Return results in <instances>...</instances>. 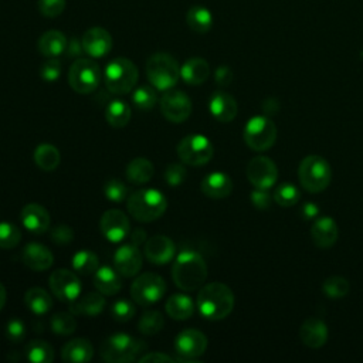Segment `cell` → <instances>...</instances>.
<instances>
[{
	"instance_id": "6da1fadb",
	"label": "cell",
	"mask_w": 363,
	"mask_h": 363,
	"mask_svg": "<svg viewBox=\"0 0 363 363\" xmlns=\"http://www.w3.org/2000/svg\"><path fill=\"white\" fill-rule=\"evenodd\" d=\"M197 308L200 315L208 320L224 319L234 308V294L223 282H210L200 288Z\"/></svg>"
},
{
	"instance_id": "7a4b0ae2",
	"label": "cell",
	"mask_w": 363,
	"mask_h": 363,
	"mask_svg": "<svg viewBox=\"0 0 363 363\" xmlns=\"http://www.w3.org/2000/svg\"><path fill=\"white\" fill-rule=\"evenodd\" d=\"M172 278L183 291L199 289L207 278V264L199 252L193 250L182 251L173 262Z\"/></svg>"
},
{
	"instance_id": "3957f363",
	"label": "cell",
	"mask_w": 363,
	"mask_h": 363,
	"mask_svg": "<svg viewBox=\"0 0 363 363\" xmlns=\"http://www.w3.org/2000/svg\"><path fill=\"white\" fill-rule=\"evenodd\" d=\"M129 214L142 223L157 220L167 207L166 197L156 189H142L133 191L128 199Z\"/></svg>"
},
{
	"instance_id": "277c9868",
	"label": "cell",
	"mask_w": 363,
	"mask_h": 363,
	"mask_svg": "<svg viewBox=\"0 0 363 363\" xmlns=\"http://www.w3.org/2000/svg\"><path fill=\"white\" fill-rule=\"evenodd\" d=\"M146 349V345L126 333H113L108 336L99 346V354L109 363H128L136 360Z\"/></svg>"
},
{
	"instance_id": "5b68a950",
	"label": "cell",
	"mask_w": 363,
	"mask_h": 363,
	"mask_svg": "<svg viewBox=\"0 0 363 363\" xmlns=\"http://www.w3.org/2000/svg\"><path fill=\"white\" fill-rule=\"evenodd\" d=\"M298 177L301 186L306 191L320 193L330 183V164L325 157L319 155H309L301 160L298 167Z\"/></svg>"
},
{
	"instance_id": "8992f818",
	"label": "cell",
	"mask_w": 363,
	"mask_h": 363,
	"mask_svg": "<svg viewBox=\"0 0 363 363\" xmlns=\"http://www.w3.org/2000/svg\"><path fill=\"white\" fill-rule=\"evenodd\" d=\"M138 77L139 71L136 65L125 57H118L109 61L104 72L108 91L116 95H125L130 92L138 82Z\"/></svg>"
},
{
	"instance_id": "52a82bcc",
	"label": "cell",
	"mask_w": 363,
	"mask_h": 363,
	"mask_svg": "<svg viewBox=\"0 0 363 363\" xmlns=\"http://www.w3.org/2000/svg\"><path fill=\"white\" fill-rule=\"evenodd\" d=\"M146 75L153 88L167 91L173 88L180 77L177 61L166 52L152 54L146 61Z\"/></svg>"
},
{
	"instance_id": "ba28073f",
	"label": "cell",
	"mask_w": 363,
	"mask_h": 363,
	"mask_svg": "<svg viewBox=\"0 0 363 363\" xmlns=\"http://www.w3.org/2000/svg\"><path fill=\"white\" fill-rule=\"evenodd\" d=\"M101 81L99 65L88 58L75 60L68 71V82L78 94L94 92Z\"/></svg>"
},
{
	"instance_id": "9c48e42d",
	"label": "cell",
	"mask_w": 363,
	"mask_h": 363,
	"mask_svg": "<svg viewBox=\"0 0 363 363\" xmlns=\"http://www.w3.org/2000/svg\"><path fill=\"white\" fill-rule=\"evenodd\" d=\"M179 159L189 166H203L213 157L214 149L211 142L199 133L184 136L176 147Z\"/></svg>"
},
{
	"instance_id": "30bf717a",
	"label": "cell",
	"mask_w": 363,
	"mask_h": 363,
	"mask_svg": "<svg viewBox=\"0 0 363 363\" xmlns=\"http://www.w3.org/2000/svg\"><path fill=\"white\" fill-rule=\"evenodd\" d=\"M244 140L255 152L268 150L277 140L275 123L267 116L251 118L244 128Z\"/></svg>"
},
{
	"instance_id": "8fae6325",
	"label": "cell",
	"mask_w": 363,
	"mask_h": 363,
	"mask_svg": "<svg viewBox=\"0 0 363 363\" xmlns=\"http://www.w3.org/2000/svg\"><path fill=\"white\" fill-rule=\"evenodd\" d=\"M166 292L164 279L155 272H143L130 285V296L135 303L149 306L163 298Z\"/></svg>"
},
{
	"instance_id": "7c38bea8",
	"label": "cell",
	"mask_w": 363,
	"mask_h": 363,
	"mask_svg": "<svg viewBox=\"0 0 363 363\" xmlns=\"http://www.w3.org/2000/svg\"><path fill=\"white\" fill-rule=\"evenodd\" d=\"M160 112L170 122H184L191 113V101L183 91L170 88L160 98Z\"/></svg>"
},
{
	"instance_id": "4fadbf2b",
	"label": "cell",
	"mask_w": 363,
	"mask_h": 363,
	"mask_svg": "<svg viewBox=\"0 0 363 363\" xmlns=\"http://www.w3.org/2000/svg\"><path fill=\"white\" fill-rule=\"evenodd\" d=\"M207 349V337L203 332L189 328L182 330L174 337V350L182 359L180 362H189L191 359H196L201 356Z\"/></svg>"
},
{
	"instance_id": "5bb4252c",
	"label": "cell",
	"mask_w": 363,
	"mask_h": 363,
	"mask_svg": "<svg viewBox=\"0 0 363 363\" xmlns=\"http://www.w3.org/2000/svg\"><path fill=\"white\" fill-rule=\"evenodd\" d=\"M247 179L257 189H269L278 179L277 164L267 156H255L247 164Z\"/></svg>"
},
{
	"instance_id": "9a60e30c",
	"label": "cell",
	"mask_w": 363,
	"mask_h": 363,
	"mask_svg": "<svg viewBox=\"0 0 363 363\" xmlns=\"http://www.w3.org/2000/svg\"><path fill=\"white\" fill-rule=\"evenodd\" d=\"M48 282H50V288H51L52 294L61 301L72 302L81 294L79 278L77 277L75 272H72L69 269L54 271L50 275Z\"/></svg>"
},
{
	"instance_id": "2e32d148",
	"label": "cell",
	"mask_w": 363,
	"mask_h": 363,
	"mask_svg": "<svg viewBox=\"0 0 363 363\" xmlns=\"http://www.w3.org/2000/svg\"><path fill=\"white\" fill-rule=\"evenodd\" d=\"M99 228L108 241L119 242L130 233V223L123 211L111 208L102 214L99 220Z\"/></svg>"
},
{
	"instance_id": "e0dca14e",
	"label": "cell",
	"mask_w": 363,
	"mask_h": 363,
	"mask_svg": "<svg viewBox=\"0 0 363 363\" xmlns=\"http://www.w3.org/2000/svg\"><path fill=\"white\" fill-rule=\"evenodd\" d=\"M113 265L119 275L125 278L135 277L142 268V254L136 245L125 244L115 251Z\"/></svg>"
},
{
	"instance_id": "ac0fdd59",
	"label": "cell",
	"mask_w": 363,
	"mask_h": 363,
	"mask_svg": "<svg viewBox=\"0 0 363 363\" xmlns=\"http://www.w3.org/2000/svg\"><path fill=\"white\" fill-rule=\"evenodd\" d=\"M81 41H82L84 51L94 58L105 57L112 48V37L102 27L88 28L84 33Z\"/></svg>"
},
{
	"instance_id": "d6986e66",
	"label": "cell",
	"mask_w": 363,
	"mask_h": 363,
	"mask_svg": "<svg viewBox=\"0 0 363 363\" xmlns=\"http://www.w3.org/2000/svg\"><path fill=\"white\" fill-rule=\"evenodd\" d=\"M176 247L167 235H153L145 242L146 258L156 265H163L174 258Z\"/></svg>"
},
{
	"instance_id": "ffe728a7",
	"label": "cell",
	"mask_w": 363,
	"mask_h": 363,
	"mask_svg": "<svg viewBox=\"0 0 363 363\" xmlns=\"http://www.w3.org/2000/svg\"><path fill=\"white\" fill-rule=\"evenodd\" d=\"M208 109H210V113L218 122L227 123V122H231L237 116L238 105L233 95L220 89V91L213 92V95L210 96Z\"/></svg>"
},
{
	"instance_id": "44dd1931",
	"label": "cell",
	"mask_w": 363,
	"mask_h": 363,
	"mask_svg": "<svg viewBox=\"0 0 363 363\" xmlns=\"http://www.w3.org/2000/svg\"><path fill=\"white\" fill-rule=\"evenodd\" d=\"M20 220L33 234H43L50 228V214L38 203H28L21 208Z\"/></svg>"
},
{
	"instance_id": "7402d4cb",
	"label": "cell",
	"mask_w": 363,
	"mask_h": 363,
	"mask_svg": "<svg viewBox=\"0 0 363 363\" xmlns=\"http://www.w3.org/2000/svg\"><path fill=\"white\" fill-rule=\"evenodd\" d=\"M328 326L318 318H308L299 328V337L302 343L311 349L322 347L328 340Z\"/></svg>"
},
{
	"instance_id": "603a6c76",
	"label": "cell",
	"mask_w": 363,
	"mask_h": 363,
	"mask_svg": "<svg viewBox=\"0 0 363 363\" xmlns=\"http://www.w3.org/2000/svg\"><path fill=\"white\" fill-rule=\"evenodd\" d=\"M21 258L24 265L33 271H45L54 262L52 252L40 242H28L23 250Z\"/></svg>"
},
{
	"instance_id": "cb8c5ba5",
	"label": "cell",
	"mask_w": 363,
	"mask_h": 363,
	"mask_svg": "<svg viewBox=\"0 0 363 363\" xmlns=\"http://www.w3.org/2000/svg\"><path fill=\"white\" fill-rule=\"evenodd\" d=\"M339 235V228L332 217H319L311 227V237L316 247L330 248Z\"/></svg>"
},
{
	"instance_id": "d4e9b609",
	"label": "cell",
	"mask_w": 363,
	"mask_h": 363,
	"mask_svg": "<svg viewBox=\"0 0 363 363\" xmlns=\"http://www.w3.org/2000/svg\"><path fill=\"white\" fill-rule=\"evenodd\" d=\"M200 189L203 194L210 199H224L231 194L233 182L225 173L213 172L201 180Z\"/></svg>"
},
{
	"instance_id": "484cf974",
	"label": "cell",
	"mask_w": 363,
	"mask_h": 363,
	"mask_svg": "<svg viewBox=\"0 0 363 363\" xmlns=\"http://www.w3.org/2000/svg\"><path fill=\"white\" fill-rule=\"evenodd\" d=\"M94 356V347L88 339L77 337L68 340L61 349V357L69 363H86Z\"/></svg>"
},
{
	"instance_id": "4316f807",
	"label": "cell",
	"mask_w": 363,
	"mask_h": 363,
	"mask_svg": "<svg viewBox=\"0 0 363 363\" xmlns=\"http://www.w3.org/2000/svg\"><path fill=\"white\" fill-rule=\"evenodd\" d=\"M94 285L102 295H115L122 288L119 272L108 265L99 267L94 272Z\"/></svg>"
},
{
	"instance_id": "83f0119b",
	"label": "cell",
	"mask_w": 363,
	"mask_h": 363,
	"mask_svg": "<svg viewBox=\"0 0 363 363\" xmlns=\"http://www.w3.org/2000/svg\"><path fill=\"white\" fill-rule=\"evenodd\" d=\"M210 75L208 62L200 57L187 60L180 68L182 79L189 85H200Z\"/></svg>"
},
{
	"instance_id": "f1b7e54d",
	"label": "cell",
	"mask_w": 363,
	"mask_h": 363,
	"mask_svg": "<svg viewBox=\"0 0 363 363\" xmlns=\"http://www.w3.org/2000/svg\"><path fill=\"white\" fill-rule=\"evenodd\" d=\"M105 308V298L101 292H88L84 296H78L72 301L69 311L74 315H86L95 316L99 315Z\"/></svg>"
},
{
	"instance_id": "f546056e",
	"label": "cell",
	"mask_w": 363,
	"mask_h": 363,
	"mask_svg": "<svg viewBox=\"0 0 363 363\" xmlns=\"http://www.w3.org/2000/svg\"><path fill=\"white\" fill-rule=\"evenodd\" d=\"M67 43H68V40L61 31L48 30L38 38L37 47H38V51L44 57L52 58V57L61 55L65 51Z\"/></svg>"
},
{
	"instance_id": "4dcf8cb0",
	"label": "cell",
	"mask_w": 363,
	"mask_h": 363,
	"mask_svg": "<svg viewBox=\"0 0 363 363\" xmlns=\"http://www.w3.org/2000/svg\"><path fill=\"white\" fill-rule=\"evenodd\" d=\"M166 312L172 319L186 320L194 312V303L190 296L184 294H173L166 301Z\"/></svg>"
},
{
	"instance_id": "1f68e13d",
	"label": "cell",
	"mask_w": 363,
	"mask_h": 363,
	"mask_svg": "<svg viewBox=\"0 0 363 363\" xmlns=\"http://www.w3.org/2000/svg\"><path fill=\"white\" fill-rule=\"evenodd\" d=\"M155 173L153 163L146 157H135L126 166V179L133 184L147 183Z\"/></svg>"
},
{
	"instance_id": "d6a6232c",
	"label": "cell",
	"mask_w": 363,
	"mask_h": 363,
	"mask_svg": "<svg viewBox=\"0 0 363 363\" xmlns=\"http://www.w3.org/2000/svg\"><path fill=\"white\" fill-rule=\"evenodd\" d=\"M34 162L44 172H52L61 162L60 150L51 143H41L34 150Z\"/></svg>"
},
{
	"instance_id": "836d02e7",
	"label": "cell",
	"mask_w": 363,
	"mask_h": 363,
	"mask_svg": "<svg viewBox=\"0 0 363 363\" xmlns=\"http://www.w3.org/2000/svg\"><path fill=\"white\" fill-rule=\"evenodd\" d=\"M186 23L196 33H207L213 26L211 11L200 4L191 6L186 14Z\"/></svg>"
},
{
	"instance_id": "e575fe53",
	"label": "cell",
	"mask_w": 363,
	"mask_h": 363,
	"mask_svg": "<svg viewBox=\"0 0 363 363\" xmlns=\"http://www.w3.org/2000/svg\"><path fill=\"white\" fill-rule=\"evenodd\" d=\"M24 302L27 308L35 315H44L52 306L51 295L40 286L30 288L24 295Z\"/></svg>"
},
{
	"instance_id": "d590c367",
	"label": "cell",
	"mask_w": 363,
	"mask_h": 363,
	"mask_svg": "<svg viewBox=\"0 0 363 363\" xmlns=\"http://www.w3.org/2000/svg\"><path fill=\"white\" fill-rule=\"evenodd\" d=\"M105 118L113 128H123L130 121V106L122 99H113L106 105Z\"/></svg>"
},
{
	"instance_id": "8d00e7d4",
	"label": "cell",
	"mask_w": 363,
	"mask_h": 363,
	"mask_svg": "<svg viewBox=\"0 0 363 363\" xmlns=\"http://www.w3.org/2000/svg\"><path fill=\"white\" fill-rule=\"evenodd\" d=\"M26 357L33 363H50L54 359V350L45 340L34 339L26 345Z\"/></svg>"
},
{
	"instance_id": "74e56055",
	"label": "cell",
	"mask_w": 363,
	"mask_h": 363,
	"mask_svg": "<svg viewBox=\"0 0 363 363\" xmlns=\"http://www.w3.org/2000/svg\"><path fill=\"white\" fill-rule=\"evenodd\" d=\"M72 268L75 272L88 275L98 269V255L91 250H79L72 255Z\"/></svg>"
},
{
	"instance_id": "f35d334b",
	"label": "cell",
	"mask_w": 363,
	"mask_h": 363,
	"mask_svg": "<svg viewBox=\"0 0 363 363\" xmlns=\"http://www.w3.org/2000/svg\"><path fill=\"white\" fill-rule=\"evenodd\" d=\"M272 197L277 204L282 207H292L299 201L301 193L296 186H294L289 182H284L279 186H277V189L272 193Z\"/></svg>"
},
{
	"instance_id": "ab89813d",
	"label": "cell",
	"mask_w": 363,
	"mask_h": 363,
	"mask_svg": "<svg viewBox=\"0 0 363 363\" xmlns=\"http://www.w3.org/2000/svg\"><path fill=\"white\" fill-rule=\"evenodd\" d=\"M322 291L328 298L340 299L349 294L350 284L346 278H343L340 275H332L325 279V282L322 285Z\"/></svg>"
},
{
	"instance_id": "60d3db41",
	"label": "cell",
	"mask_w": 363,
	"mask_h": 363,
	"mask_svg": "<svg viewBox=\"0 0 363 363\" xmlns=\"http://www.w3.org/2000/svg\"><path fill=\"white\" fill-rule=\"evenodd\" d=\"M164 326V319L163 315L159 311H147L145 312L139 322H138V329L140 333L143 335H156L157 332H160Z\"/></svg>"
},
{
	"instance_id": "b9f144b4",
	"label": "cell",
	"mask_w": 363,
	"mask_h": 363,
	"mask_svg": "<svg viewBox=\"0 0 363 363\" xmlns=\"http://www.w3.org/2000/svg\"><path fill=\"white\" fill-rule=\"evenodd\" d=\"M50 326L51 330L57 335H71L77 328V320L72 313L58 312L51 316Z\"/></svg>"
},
{
	"instance_id": "7bdbcfd3",
	"label": "cell",
	"mask_w": 363,
	"mask_h": 363,
	"mask_svg": "<svg viewBox=\"0 0 363 363\" xmlns=\"http://www.w3.org/2000/svg\"><path fill=\"white\" fill-rule=\"evenodd\" d=\"M156 101H157V95H156L155 89L149 85H142V86L136 88L132 94L133 105L142 111L152 109L155 106Z\"/></svg>"
},
{
	"instance_id": "ee69618b",
	"label": "cell",
	"mask_w": 363,
	"mask_h": 363,
	"mask_svg": "<svg viewBox=\"0 0 363 363\" xmlns=\"http://www.w3.org/2000/svg\"><path fill=\"white\" fill-rule=\"evenodd\" d=\"M21 240V231L13 223H0V248H14Z\"/></svg>"
},
{
	"instance_id": "f6af8a7d",
	"label": "cell",
	"mask_w": 363,
	"mask_h": 363,
	"mask_svg": "<svg viewBox=\"0 0 363 363\" xmlns=\"http://www.w3.org/2000/svg\"><path fill=\"white\" fill-rule=\"evenodd\" d=\"M135 313H136V308L128 299H119V301L113 302V305L111 308V316L113 318V320L121 322V323L130 320L135 316Z\"/></svg>"
},
{
	"instance_id": "bcb514c9",
	"label": "cell",
	"mask_w": 363,
	"mask_h": 363,
	"mask_svg": "<svg viewBox=\"0 0 363 363\" xmlns=\"http://www.w3.org/2000/svg\"><path fill=\"white\" fill-rule=\"evenodd\" d=\"M104 194L108 200L119 203V201H123L126 199L128 187L123 182H121L118 179H111L104 186Z\"/></svg>"
},
{
	"instance_id": "7dc6e473",
	"label": "cell",
	"mask_w": 363,
	"mask_h": 363,
	"mask_svg": "<svg viewBox=\"0 0 363 363\" xmlns=\"http://www.w3.org/2000/svg\"><path fill=\"white\" fill-rule=\"evenodd\" d=\"M61 75V62L55 57L45 60L40 67V77L47 82H54Z\"/></svg>"
},
{
	"instance_id": "c3c4849f",
	"label": "cell",
	"mask_w": 363,
	"mask_h": 363,
	"mask_svg": "<svg viewBox=\"0 0 363 363\" xmlns=\"http://www.w3.org/2000/svg\"><path fill=\"white\" fill-rule=\"evenodd\" d=\"M163 176H164V180L169 186L176 187V186H180L184 182V179L187 176V170L180 163H172L166 167Z\"/></svg>"
},
{
	"instance_id": "681fc988",
	"label": "cell",
	"mask_w": 363,
	"mask_h": 363,
	"mask_svg": "<svg viewBox=\"0 0 363 363\" xmlns=\"http://www.w3.org/2000/svg\"><path fill=\"white\" fill-rule=\"evenodd\" d=\"M38 10L47 18L60 16L65 9V0H38Z\"/></svg>"
},
{
	"instance_id": "f907efd6",
	"label": "cell",
	"mask_w": 363,
	"mask_h": 363,
	"mask_svg": "<svg viewBox=\"0 0 363 363\" xmlns=\"http://www.w3.org/2000/svg\"><path fill=\"white\" fill-rule=\"evenodd\" d=\"M6 336L10 342H21L26 336V325L18 318H11L6 325Z\"/></svg>"
},
{
	"instance_id": "816d5d0a",
	"label": "cell",
	"mask_w": 363,
	"mask_h": 363,
	"mask_svg": "<svg viewBox=\"0 0 363 363\" xmlns=\"http://www.w3.org/2000/svg\"><path fill=\"white\" fill-rule=\"evenodd\" d=\"M72 238H74V231L67 224H58L51 230V240L57 245H67L72 241Z\"/></svg>"
},
{
	"instance_id": "f5cc1de1",
	"label": "cell",
	"mask_w": 363,
	"mask_h": 363,
	"mask_svg": "<svg viewBox=\"0 0 363 363\" xmlns=\"http://www.w3.org/2000/svg\"><path fill=\"white\" fill-rule=\"evenodd\" d=\"M251 203L254 204V207H257L258 210H267L271 206L272 201V196L269 194L268 189H257L251 191Z\"/></svg>"
},
{
	"instance_id": "db71d44e",
	"label": "cell",
	"mask_w": 363,
	"mask_h": 363,
	"mask_svg": "<svg viewBox=\"0 0 363 363\" xmlns=\"http://www.w3.org/2000/svg\"><path fill=\"white\" fill-rule=\"evenodd\" d=\"M234 79V74L228 65H220L214 72V81L218 86H228Z\"/></svg>"
},
{
	"instance_id": "11a10c76",
	"label": "cell",
	"mask_w": 363,
	"mask_h": 363,
	"mask_svg": "<svg viewBox=\"0 0 363 363\" xmlns=\"http://www.w3.org/2000/svg\"><path fill=\"white\" fill-rule=\"evenodd\" d=\"M140 363H157V362H177V359L162 353V352H149L138 359Z\"/></svg>"
},
{
	"instance_id": "9f6ffc18",
	"label": "cell",
	"mask_w": 363,
	"mask_h": 363,
	"mask_svg": "<svg viewBox=\"0 0 363 363\" xmlns=\"http://www.w3.org/2000/svg\"><path fill=\"white\" fill-rule=\"evenodd\" d=\"M65 52L69 58H77L84 52V47H82V41L78 37H72L68 40L67 43V48Z\"/></svg>"
},
{
	"instance_id": "6f0895ef",
	"label": "cell",
	"mask_w": 363,
	"mask_h": 363,
	"mask_svg": "<svg viewBox=\"0 0 363 363\" xmlns=\"http://www.w3.org/2000/svg\"><path fill=\"white\" fill-rule=\"evenodd\" d=\"M319 214V207L315 203H305L301 208V216L303 220H312Z\"/></svg>"
},
{
	"instance_id": "680465c9",
	"label": "cell",
	"mask_w": 363,
	"mask_h": 363,
	"mask_svg": "<svg viewBox=\"0 0 363 363\" xmlns=\"http://www.w3.org/2000/svg\"><path fill=\"white\" fill-rule=\"evenodd\" d=\"M261 108H262V111L267 113V115H275V113H278V111H279V101L277 99V98H268V99H265L264 102H262V105H261Z\"/></svg>"
},
{
	"instance_id": "91938a15",
	"label": "cell",
	"mask_w": 363,
	"mask_h": 363,
	"mask_svg": "<svg viewBox=\"0 0 363 363\" xmlns=\"http://www.w3.org/2000/svg\"><path fill=\"white\" fill-rule=\"evenodd\" d=\"M146 231L142 230V228H135L132 233H130V242L136 247H139L142 242L146 241Z\"/></svg>"
},
{
	"instance_id": "94428289",
	"label": "cell",
	"mask_w": 363,
	"mask_h": 363,
	"mask_svg": "<svg viewBox=\"0 0 363 363\" xmlns=\"http://www.w3.org/2000/svg\"><path fill=\"white\" fill-rule=\"evenodd\" d=\"M6 298H7L6 288L3 286V284H0V311L3 309V306H4V303H6Z\"/></svg>"
}]
</instances>
